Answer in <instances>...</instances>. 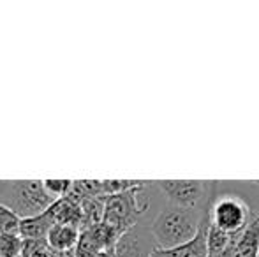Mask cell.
<instances>
[{
    "label": "cell",
    "mask_w": 259,
    "mask_h": 257,
    "mask_svg": "<svg viewBox=\"0 0 259 257\" xmlns=\"http://www.w3.org/2000/svg\"><path fill=\"white\" fill-rule=\"evenodd\" d=\"M205 208L189 210L167 204L155 217V220L150 226V234L155 241V247L167 250V248H177L194 240L199 227H201Z\"/></svg>",
    "instance_id": "6da1fadb"
},
{
    "label": "cell",
    "mask_w": 259,
    "mask_h": 257,
    "mask_svg": "<svg viewBox=\"0 0 259 257\" xmlns=\"http://www.w3.org/2000/svg\"><path fill=\"white\" fill-rule=\"evenodd\" d=\"M143 182L141 185L127 190L122 194L106 195L104 199V222L115 227L122 234L138 226V220L148 208V201L141 199V190L145 189Z\"/></svg>",
    "instance_id": "7a4b0ae2"
},
{
    "label": "cell",
    "mask_w": 259,
    "mask_h": 257,
    "mask_svg": "<svg viewBox=\"0 0 259 257\" xmlns=\"http://www.w3.org/2000/svg\"><path fill=\"white\" fill-rule=\"evenodd\" d=\"M53 202L55 199L46 192L42 180H13L6 206L20 219H30L46 213Z\"/></svg>",
    "instance_id": "3957f363"
},
{
    "label": "cell",
    "mask_w": 259,
    "mask_h": 257,
    "mask_svg": "<svg viewBox=\"0 0 259 257\" xmlns=\"http://www.w3.org/2000/svg\"><path fill=\"white\" fill-rule=\"evenodd\" d=\"M159 190L167 197L169 204L189 210H201L211 201L215 194L213 182L199 180H159Z\"/></svg>",
    "instance_id": "277c9868"
},
{
    "label": "cell",
    "mask_w": 259,
    "mask_h": 257,
    "mask_svg": "<svg viewBox=\"0 0 259 257\" xmlns=\"http://www.w3.org/2000/svg\"><path fill=\"white\" fill-rule=\"evenodd\" d=\"M252 210L238 195H222L210 204V224L229 234H238L249 224Z\"/></svg>",
    "instance_id": "5b68a950"
},
{
    "label": "cell",
    "mask_w": 259,
    "mask_h": 257,
    "mask_svg": "<svg viewBox=\"0 0 259 257\" xmlns=\"http://www.w3.org/2000/svg\"><path fill=\"white\" fill-rule=\"evenodd\" d=\"M210 204L211 201L206 204L205 215H203V222L199 227L198 234L194 240H191L189 243L180 245L177 248H154L152 257H208V229H210Z\"/></svg>",
    "instance_id": "8992f818"
},
{
    "label": "cell",
    "mask_w": 259,
    "mask_h": 257,
    "mask_svg": "<svg viewBox=\"0 0 259 257\" xmlns=\"http://www.w3.org/2000/svg\"><path fill=\"white\" fill-rule=\"evenodd\" d=\"M55 224H65V226H74L81 229L83 224V208L81 199L74 194H69L62 199H57L50 208Z\"/></svg>",
    "instance_id": "52a82bcc"
},
{
    "label": "cell",
    "mask_w": 259,
    "mask_h": 257,
    "mask_svg": "<svg viewBox=\"0 0 259 257\" xmlns=\"http://www.w3.org/2000/svg\"><path fill=\"white\" fill-rule=\"evenodd\" d=\"M155 245L148 243L147 238H143L138 227H133L131 231H127L125 234H122V238L116 243V255L118 257H152Z\"/></svg>",
    "instance_id": "ba28073f"
},
{
    "label": "cell",
    "mask_w": 259,
    "mask_h": 257,
    "mask_svg": "<svg viewBox=\"0 0 259 257\" xmlns=\"http://www.w3.org/2000/svg\"><path fill=\"white\" fill-rule=\"evenodd\" d=\"M235 257H259V213L252 212L249 224L236 234Z\"/></svg>",
    "instance_id": "9c48e42d"
},
{
    "label": "cell",
    "mask_w": 259,
    "mask_h": 257,
    "mask_svg": "<svg viewBox=\"0 0 259 257\" xmlns=\"http://www.w3.org/2000/svg\"><path fill=\"white\" fill-rule=\"evenodd\" d=\"M81 236V229L74 226H65V224H55L50 231L46 243L53 252H71L76 248Z\"/></svg>",
    "instance_id": "30bf717a"
},
{
    "label": "cell",
    "mask_w": 259,
    "mask_h": 257,
    "mask_svg": "<svg viewBox=\"0 0 259 257\" xmlns=\"http://www.w3.org/2000/svg\"><path fill=\"white\" fill-rule=\"evenodd\" d=\"M55 226V220L50 213V210L42 215L30 217V219H21L20 222V236L23 240H34V241H45L48 238L50 231Z\"/></svg>",
    "instance_id": "8fae6325"
},
{
    "label": "cell",
    "mask_w": 259,
    "mask_h": 257,
    "mask_svg": "<svg viewBox=\"0 0 259 257\" xmlns=\"http://www.w3.org/2000/svg\"><path fill=\"white\" fill-rule=\"evenodd\" d=\"M236 241V234H229L221 231L219 227L211 226L208 229V255H215L224 252Z\"/></svg>",
    "instance_id": "7c38bea8"
},
{
    "label": "cell",
    "mask_w": 259,
    "mask_h": 257,
    "mask_svg": "<svg viewBox=\"0 0 259 257\" xmlns=\"http://www.w3.org/2000/svg\"><path fill=\"white\" fill-rule=\"evenodd\" d=\"M23 238L20 234H0V257H21Z\"/></svg>",
    "instance_id": "4fadbf2b"
},
{
    "label": "cell",
    "mask_w": 259,
    "mask_h": 257,
    "mask_svg": "<svg viewBox=\"0 0 259 257\" xmlns=\"http://www.w3.org/2000/svg\"><path fill=\"white\" fill-rule=\"evenodd\" d=\"M21 219L7 206H0V234H18Z\"/></svg>",
    "instance_id": "5bb4252c"
},
{
    "label": "cell",
    "mask_w": 259,
    "mask_h": 257,
    "mask_svg": "<svg viewBox=\"0 0 259 257\" xmlns=\"http://www.w3.org/2000/svg\"><path fill=\"white\" fill-rule=\"evenodd\" d=\"M42 183H45L46 192L57 201V199H62L71 194L74 180H42Z\"/></svg>",
    "instance_id": "9a60e30c"
},
{
    "label": "cell",
    "mask_w": 259,
    "mask_h": 257,
    "mask_svg": "<svg viewBox=\"0 0 259 257\" xmlns=\"http://www.w3.org/2000/svg\"><path fill=\"white\" fill-rule=\"evenodd\" d=\"M9 192H11V182L9 180H0V206L7 204Z\"/></svg>",
    "instance_id": "2e32d148"
},
{
    "label": "cell",
    "mask_w": 259,
    "mask_h": 257,
    "mask_svg": "<svg viewBox=\"0 0 259 257\" xmlns=\"http://www.w3.org/2000/svg\"><path fill=\"white\" fill-rule=\"evenodd\" d=\"M96 257H118V255H116V247H113V248H104V250H101Z\"/></svg>",
    "instance_id": "e0dca14e"
}]
</instances>
